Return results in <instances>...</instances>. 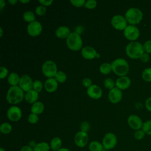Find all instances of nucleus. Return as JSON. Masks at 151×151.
Returning <instances> with one entry per match:
<instances>
[{"mask_svg":"<svg viewBox=\"0 0 151 151\" xmlns=\"http://www.w3.org/2000/svg\"><path fill=\"white\" fill-rule=\"evenodd\" d=\"M126 52L129 57L132 59L140 58L144 53L143 46L137 41H132L126 47Z\"/></svg>","mask_w":151,"mask_h":151,"instance_id":"nucleus-1","label":"nucleus"},{"mask_svg":"<svg viewBox=\"0 0 151 151\" xmlns=\"http://www.w3.org/2000/svg\"><path fill=\"white\" fill-rule=\"evenodd\" d=\"M24 98L23 90L19 86H11L6 94V100L11 104H17Z\"/></svg>","mask_w":151,"mask_h":151,"instance_id":"nucleus-2","label":"nucleus"},{"mask_svg":"<svg viewBox=\"0 0 151 151\" xmlns=\"http://www.w3.org/2000/svg\"><path fill=\"white\" fill-rule=\"evenodd\" d=\"M111 65L113 72L120 77L125 76L129 70V64L123 58H117L114 60L111 63Z\"/></svg>","mask_w":151,"mask_h":151,"instance_id":"nucleus-3","label":"nucleus"},{"mask_svg":"<svg viewBox=\"0 0 151 151\" xmlns=\"http://www.w3.org/2000/svg\"><path fill=\"white\" fill-rule=\"evenodd\" d=\"M126 21L132 25H135L140 22L143 18V13L140 9L136 8L129 9L125 14Z\"/></svg>","mask_w":151,"mask_h":151,"instance_id":"nucleus-4","label":"nucleus"},{"mask_svg":"<svg viewBox=\"0 0 151 151\" xmlns=\"http://www.w3.org/2000/svg\"><path fill=\"white\" fill-rule=\"evenodd\" d=\"M66 42L68 47L73 51L79 50L83 45L82 40L80 35L76 32L70 33L67 38Z\"/></svg>","mask_w":151,"mask_h":151,"instance_id":"nucleus-5","label":"nucleus"},{"mask_svg":"<svg viewBox=\"0 0 151 151\" xmlns=\"http://www.w3.org/2000/svg\"><path fill=\"white\" fill-rule=\"evenodd\" d=\"M42 73L47 77L52 78L55 77L57 73V67L56 64L51 61L48 60L45 61L42 66Z\"/></svg>","mask_w":151,"mask_h":151,"instance_id":"nucleus-6","label":"nucleus"},{"mask_svg":"<svg viewBox=\"0 0 151 151\" xmlns=\"http://www.w3.org/2000/svg\"><path fill=\"white\" fill-rule=\"evenodd\" d=\"M117 143V137L113 133H106L102 140V145L104 147V149L106 150L113 149L116 146Z\"/></svg>","mask_w":151,"mask_h":151,"instance_id":"nucleus-7","label":"nucleus"},{"mask_svg":"<svg viewBox=\"0 0 151 151\" xmlns=\"http://www.w3.org/2000/svg\"><path fill=\"white\" fill-rule=\"evenodd\" d=\"M123 33L125 38L132 41L136 40L140 35V32L137 27L132 25H127L124 29Z\"/></svg>","mask_w":151,"mask_h":151,"instance_id":"nucleus-8","label":"nucleus"},{"mask_svg":"<svg viewBox=\"0 0 151 151\" xmlns=\"http://www.w3.org/2000/svg\"><path fill=\"white\" fill-rule=\"evenodd\" d=\"M111 24L112 26L117 30L124 29L127 26V21L125 17L120 15H114L111 20Z\"/></svg>","mask_w":151,"mask_h":151,"instance_id":"nucleus-9","label":"nucleus"},{"mask_svg":"<svg viewBox=\"0 0 151 151\" xmlns=\"http://www.w3.org/2000/svg\"><path fill=\"white\" fill-rule=\"evenodd\" d=\"M74 143L79 147H84L88 142V136L87 133L80 131L74 136Z\"/></svg>","mask_w":151,"mask_h":151,"instance_id":"nucleus-10","label":"nucleus"},{"mask_svg":"<svg viewBox=\"0 0 151 151\" xmlns=\"http://www.w3.org/2000/svg\"><path fill=\"white\" fill-rule=\"evenodd\" d=\"M33 81L28 75H23L20 77L19 87L24 91L28 92L33 88Z\"/></svg>","mask_w":151,"mask_h":151,"instance_id":"nucleus-11","label":"nucleus"},{"mask_svg":"<svg viewBox=\"0 0 151 151\" xmlns=\"http://www.w3.org/2000/svg\"><path fill=\"white\" fill-rule=\"evenodd\" d=\"M127 123L129 126L133 130H140L143 126V122L142 119L137 115L132 114L129 116L127 119Z\"/></svg>","mask_w":151,"mask_h":151,"instance_id":"nucleus-12","label":"nucleus"},{"mask_svg":"<svg viewBox=\"0 0 151 151\" xmlns=\"http://www.w3.org/2000/svg\"><path fill=\"white\" fill-rule=\"evenodd\" d=\"M42 29L41 24L39 22L34 21L28 24L27 27V32L31 36L35 37L40 34Z\"/></svg>","mask_w":151,"mask_h":151,"instance_id":"nucleus-13","label":"nucleus"},{"mask_svg":"<svg viewBox=\"0 0 151 151\" xmlns=\"http://www.w3.org/2000/svg\"><path fill=\"white\" fill-rule=\"evenodd\" d=\"M22 116L21 109L17 106L11 107L7 111L8 118L13 122L18 121Z\"/></svg>","mask_w":151,"mask_h":151,"instance_id":"nucleus-14","label":"nucleus"},{"mask_svg":"<svg viewBox=\"0 0 151 151\" xmlns=\"http://www.w3.org/2000/svg\"><path fill=\"white\" fill-rule=\"evenodd\" d=\"M108 96L109 100L112 103H117L122 99V92L119 88L114 87L110 90Z\"/></svg>","mask_w":151,"mask_h":151,"instance_id":"nucleus-15","label":"nucleus"},{"mask_svg":"<svg viewBox=\"0 0 151 151\" xmlns=\"http://www.w3.org/2000/svg\"><path fill=\"white\" fill-rule=\"evenodd\" d=\"M82 56L88 60H91L94 58L96 57H100V55L97 53L96 50L91 47L87 46L84 47L81 50Z\"/></svg>","mask_w":151,"mask_h":151,"instance_id":"nucleus-16","label":"nucleus"},{"mask_svg":"<svg viewBox=\"0 0 151 151\" xmlns=\"http://www.w3.org/2000/svg\"><path fill=\"white\" fill-rule=\"evenodd\" d=\"M87 93L88 96L94 99H98L102 95L101 89L97 85H91L87 88Z\"/></svg>","mask_w":151,"mask_h":151,"instance_id":"nucleus-17","label":"nucleus"},{"mask_svg":"<svg viewBox=\"0 0 151 151\" xmlns=\"http://www.w3.org/2000/svg\"><path fill=\"white\" fill-rule=\"evenodd\" d=\"M131 84L130 79L127 76H122L118 78L116 81V87L120 90H125Z\"/></svg>","mask_w":151,"mask_h":151,"instance_id":"nucleus-18","label":"nucleus"},{"mask_svg":"<svg viewBox=\"0 0 151 151\" xmlns=\"http://www.w3.org/2000/svg\"><path fill=\"white\" fill-rule=\"evenodd\" d=\"M44 87L45 90L48 92H53L55 91L58 87L57 81L55 78H50L47 79L44 84Z\"/></svg>","mask_w":151,"mask_h":151,"instance_id":"nucleus-19","label":"nucleus"},{"mask_svg":"<svg viewBox=\"0 0 151 151\" xmlns=\"http://www.w3.org/2000/svg\"><path fill=\"white\" fill-rule=\"evenodd\" d=\"M38 99V92L34 90H31L27 92L25 96V99L28 103H34L36 102L37 99Z\"/></svg>","mask_w":151,"mask_h":151,"instance_id":"nucleus-20","label":"nucleus"},{"mask_svg":"<svg viewBox=\"0 0 151 151\" xmlns=\"http://www.w3.org/2000/svg\"><path fill=\"white\" fill-rule=\"evenodd\" d=\"M70 34V29L67 27H60L55 31V35L60 38H67Z\"/></svg>","mask_w":151,"mask_h":151,"instance_id":"nucleus-21","label":"nucleus"},{"mask_svg":"<svg viewBox=\"0 0 151 151\" xmlns=\"http://www.w3.org/2000/svg\"><path fill=\"white\" fill-rule=\"evenodd\" d=\"M61 145H62V140L58 137H55L52 138L50 144V149H51L54 151H57L60 148H61Z\"/></svg>","mask_w":151,"mask_h":151,"instance_id":"nucleus-22","label":"nucleus"},{"mask_svg":"<svg viewBox=\"0 0 151 151\" xmlns=\"http://www.w3.org/2000/svg\"><path fill=\"white\" fill-rule=\"evenodd\" d=\"M44 109V104L41 101H37L34 103L31 106V111L32 113L35 114H39L42 113Z\"/></svg>","mask_w":151,"mask_h":151,"instance_id":"nucleus-23","label":"nucleus"},{"mask_svg":"<svg viewBox=\"0 0 151 151\" xmlns=\"http://www.w3.org/2000/svg\"><path fill=\"white\" fill-rule=\"evenodd\" d=\"M20 78L15 73H11L8 77V81L12 86H16L19 83Z\"/></svg>","mask_w":151,"mask_h":151,"instance_id":"nucleus-24","label":"nucleus"},{"mask_svg":"<svg viewBox=\"0 0 151 151\" xmlns=\"http://www.w3.org/2000/svg\"><path fill=\"white\" fill-rule=\"evenodd\" d=\"M90 151H103L104 147L102 143L98 141H92L90 143L88 146Z\"/></svg>","mask_w":151,"mask_h":151,"instance_id":"nucleus-25","label":"nucleus"},{"mask_svg":"<svg viewBox=\"0 0 151 151\" xmlns=\"http://www.w3.org/2000/svg\"><path fill=\"white\" fill-rule=\"evenodd\" d=\"M50 149V145L46 142H40L37 144L33 149L34 151H49Z\"/></svg>","mask_w":151,"mask_h":151,"instance_id":"nucleus-26","label":"nucleus"},{"mask_svg":"<svg viewBox=\"0 0 151 151\" xmlns=\"http://www.w3.org/2000/svg\"><path fill=\"white\" fill-rule=\"evenodd\" d=\"M112 70L111 65L110 64L105 63L102 64L100 67V71L103 74H107Z\"/></svg>","mask_w":151,"mask_h":151,"instance_id":"nucleus-27","label":"nucleus"},{"mask_svg":"<svg viewBox=\"0 0 151 151\" xmlns=\"http://www.w3.org/2000/svg\"><path fill=\"white\" fill-rule=\"evenodd\" d=\"M142 78L147 82H151V68L145 69L142 74Z\"/></svg>","mask_w":151,"mask_h":151,"instance_id":"nucleus-28","label":"nucleus"},{"mask_svg":"<svg viewBox=\"0 0 151 151\" xmlns=\"http://www.w3.org/2000/svg\"><path fill=\"white\" fill-rule=\"evenodd\" d=\"M142 130L146 134L151 136V120H147L143 123Z\"/></svg>","mask_w":151,"mask_h":151,"instance_id":"nucleus-29","label":"nucleus"},{"mask_svg":"<svg viewBox=\"0 0 151 151\" xmlns=\"http://www.w3.org/2000/svg\"><path fill=\"white\" fill-rule=\"evenodd\" d=\"M0 130L3 134H8L12 130V126L8 123H4L1 125Z\"/></svg>","mask_w":151,"mask_h":151,"instance_id":"nucleus-30","label":"nucleus"},{"mask_svg":"<svg viewBox=\"0 0 151 151\" xmlns=\"http://www.w3.org/2000/svg\"><path fill=\"white\" fill-rule=\"evenodd\" d=\"M23 17L25 21L29 22L30 23L34 21L35 19V15L32 11H27L24 12Z\"/></svg>","mask_w":151,"mask_h":151,"instance_id":"nucleus-31","label":"nucleus"},{"mask_svg":"<svg viewBox=\"0 0 151 151\" xmlns=\"http://www.w3.org/2000/svg\"><path fill=\"white\" fill-rule=\"evenodd\" d=\"M55 80L60 83H64L67 78L66 74L63 71H58L55 76Z\"/></svg>","mask_w":151,"mask_h":151,"instance_id":"nucleus-32","label":"nucleus"},{"mask_svg":"<svg viewBox=\"0 0 151 151\" xmlns=\"http://www.w3.org/2000/svg\"><path fill=\"white\" fill-rule=\"evenodd\" d=\"M104 86L107 88H109L110 90H111L114 88V81L110 78H106L105 80H104Z\"/></svg>","mask_w":151,"mask_h":151,"instance_id":"nucleus-33","label":"nucleus"},{"mask_svg":"<svg viewBox=\"0 0 151 151\" xmlns=\"http://www.w3.org/2000/svg\"><path fill=\"white\" fill-rule=\"evenodd\" d=\"M145 132L142 130V129H140V130H136L135 132H134V138L137 140H142L145 136Z\"/></svg>","mask_w":151,"mask_h":151,"instance_id":"nucleus-34","label":"nucleus"},{"mask_svg":"<svg viewBox=\"0 0 151 151\" xmlns=\"http://www.w3.org/2000/svg\"><path fill=\"white\" fill-rule=\"evenodd\" d=\"M42 88V83L40 80H35L33 84L34 90L37 91L38 93L41 91Z\"/></svg>","mask_w":151,"mask_h":151,"instance_id":"nucleus-35","label":"nucleus"},{"mask_svg":"<svg viewBox=\"0 0 151 151\" xmlns=\"http://www.w3.org/2000/svg\"><path fill=\"white\" fill-rule=\"evenodd\" d=\"M143 46L144 51H145L146 53H147V54L151 53V40L146 41L144 43Z\"/></svg>","mask_w":151,"mask_h":151,"instance_id":"nucleus-36","label":"nucleus"},{"mask_svg":"<svg viewBox=\"0 0 151 151\" xmlns=\"http://www.w3.org/2000/svg\"><path fill=\"white\" fill-rule=\"evenodd\" d=\"M97 5V1L94 0H89L86 2L84 6L86 8L88 9H93L96 7Z\"/></svg>","mask_w":151,"mask_h":151,"instance_id":"nucleus-37","label":"nucleus"},{"mask_svg":"<svg viewBox=\"0 0 151 151\" xmlns=\"http://www.w3.org/2000/svg\"><path fill=\"white\" fill-rule=\"evenodd\" d=\"M28 122L30 123L35 124L38 122V117L37 114H34V113H31L28 116Z\"/></svg>","mask_w":151,"mask_h":151,"instance_id":"nucleus-38","label":"nucleus"},{"mask_svg":"<svg viewBox=\"0 0 151 151\" xmlns=\"http://www.w3.org/2000/svg\"><path fill=\"white\" fill-rule=\"evenodd\" d=\"M81 131L87 133L90 129V124L87 122H83L80 126Z\"/></svg>","mask_w":151,"mask_h":151,"instance_id":"nucleus-39","label":"nucleus"},{"mask_svg":"<svg viewBox=\"0 0 151 151\" xmlns=\"http://www.w3.org/2000/svg\"><path fill=\"white\" fill-rule=\"evenodd\" d=\"M70 2L76 7H81L86 3L84 0H71Z\"/></svg>","mask_w":151,"mask_h":151,"instance_id":"nucleus-40","label":"nucleus"},{"mask_svg":"<svg viewBox=\"0 0 151 151\" xmlns=\"http://www.w3.org/2000/svg\"><path fill=\"white\" fill-rule=\"evenodd\" d=\"M46 12V8L43 6H38L35 9V12L38 15H43Z\"/></svg>","mask_w":151,"mask_h":151,"instance_id":"nucleus-41","label":"nucleus"},{"mask_svg":"<svg viewBox=\"0 0 151 151\" xmlns=\"http://www.w3.org/2000/svg\"><path fill=\"white\" fill-rule=\"evenodd\" d=\"M1 74H0V78H5L6 76H7V74H8V70L6 68H5L4 67H1Z\"/></svg>","mask_w":151,"mask_h":151,"instance_id":"nucleus-42","label":"nucleus"},{"mask_svg":"<svg viewBox=\"0 0 151 151\" xmlns=\"http://www.w3.org/2000/svg\"><path fill=\"white\" fill-rule=\"evenodd\" d=\"M140 60H141L142 62H143V63H147V62H148L149 60V59H150L149 54L146 53V52H145V53H143V54L142 55V56L140 57Z\"/></svg>","mask_w":151,"mask_h":151,"instance_id":"nucleus-43","label":"nucleus"},{"mask_svg":"<svg viewBox=\"0 0 151 151\" xmlns=\"http://www.w3.org/2000/svg\"><path fill=\"white\" fill-rule=\"evenodd\" d=\"M83 84L86 87H89L91 86V81L88 78H85L83 80Z\"/></svg>","mask_w":151,"mask_h":151,"instance_id":"nucleus-44","label":"nucleus"},{"mask_svg":"<svg viewBox=\"0 0 151 151\" xmlns=\"http://www.w3.org/2000/svg\"><path fill=\"white\" fill-rule=\"evenodd\" d=\"M145 106L147 110L151 112V97L148 98L145 102Z\"/></svg>","mask_w":151,"mask_h":151,"instance_id":"nucleus-45","label":"nucleus"},{"mask_svg":"<svg viewBox=\"0 0 151 151\" xmlns=\"http://www.w3.org/2000/svg\"><path fill=\"white\" fill-rule=\"evenodd\" d=\"M19 151H34L33 149L29 145H25L21 147Z\"/></svg>","mask_w":151,"mask_h":151,"instance_id":"nucleus-46","label":"nucleus"},{"mask_svg":"<svg viewBox=\"0 0 151 151\" xmlns=\"http://www.w3.org/2000/svg\"><path fill=\"white\" fill-rule=\"evenodd\" d=\"M39 2L42 4L44 5L45 6H49L50 5H51V4L52 2V1H45V0H42V1H39Z\"/></svg>","mask_w":151,"mask_h":151,"instance_id":"nucleus-47","label":"nucleus"},{"mask_svg":"<svg viewBox=\"0 0 151 151\" xmlns=\"http://www.w3.org/2000/svg\"><path fill=\"white\" fill-rule=\"evenodd\" d=\"M37 143H36V142H35L34 140H31V141L29 142V146L31 147H32V149H34V148L35 147V146L37 145Z\"/></svg>","mask_w":151,"mask_h":151,"instance_id":"nucleus-48","label":"nucleus"},{"mask_svg":"<svg viewBox=\"0 0 151 151\" xmlns=\"http://www.w3.org/2000/svg\"><path fill=\"white\" fill-rule=\"evenodd\" d=\"M5 1H3V0H1V1H0V8H1V11H2V8L5 6Z\"/></svg>","mask_w":151,"mask_h":151,"instance_id":"nucleus-49","label":"nucleus"},{"mask_svg":"<svg viewBox=\"0 0 151 151\" xmlns=\"http://www.w3.org/2000/svg\"><path fill=\"white\" fill-rule=\"evenodd\" d=\"M57 151H70L68 149L65 148V147H61L60 148L59 150H58Z\"/></svg>","mask_w":151,"mask_h":151,"instance_id":"nucleus-50","label":"nucleus"},{"mask_svg":"<svg viewBox=\"0 0 151 151\" xmlns=\"http://www.w3.org/2000/svg\"><path fill=\"white\" fill-rule=\"evenodd\" d=\"M8 2H9V3H10L11 5H15V4L17 2V0H13V1H12V0H9Z\"/></svg>","mask_w":151,"mask_h":151,"instance_id":"nucleus-51","label":"nucleus"},{"mask_svg":"<svg viewBox=\"0 0 151 151\" xmlns=\"http://www.w3.org/2000/svg\"><path fill=\"white\" fill-rule=\"evenodd\" d=\"M20 2H22V3H27V2H29V0H27V1H22V0H21Z\"/></svg>","mask_w":151,"mask_h":151,"instance_id":"nucleus-52","label":"nucleus"},{"mask_svg":"<svg viewBox=\"0 0 151 151\" xmlns=\"http://www.w3.org/2000/svg\"><path fill=\"white\" fill-rule=\"evenodd\" d=\"M0 151H6L3 147H1L0 148Z\"/></svg>","mask_w":151,"mask_h":151,"instance_id":"nucleus-53","label":"nucleus"}]
</instances>
